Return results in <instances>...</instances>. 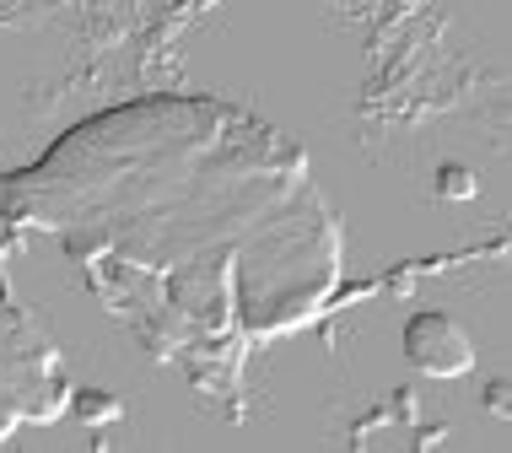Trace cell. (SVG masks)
Here are the masks:
<instances>
[{
  "instance_id": "cell-3",
  "label": "cell",
  "mask_w": 512,
  "mask_h": 453,
  "mask_svg": "<svg viewBox=\"0 0 512 453\" xmlns=\"http://www.w3.org/2000/svg\"><path fill=\"white\" fill-rule=\"evenodd\" d=\"M405 351H410V362L432 378H459L475 367V346H469V335L448 319V313H421V319L405 329Z\"/></svg>"
},
{
  "instance_id": "cell-2",
  "label": "cell",
  "mask_w": 512,
  "mask_h": 453,
  "mask_svg": "<svg viewBox=\"0 0 512 453\" xmlns=\"http://www.w3.org/2000/svg\"><path fill=\"white\" fill-rule=\"evenodd\" d=\"M71 400L76 389L49 329L38 324L33 308H22L11 292H0V443L17 427L60 421Z\"/></svg>"
},
{
  "instance_id": "cell-1",
  "label": "cell",
  "mask_w": 512,
  "mask_h": 453,
  "mask_svg": "<svg viewBox=\"0 0 512 453\" xmlns=\"http://www.w3.org/2000/svg\"><path fill=\"white\" fill-rule=\"evenodd\" d=\"M11 227L44 232L162 367L238 400L254 351L345 281V227L308 151L238 103L151 92L81 119L0 178Z\"/></svg>"
}]
</instances>
